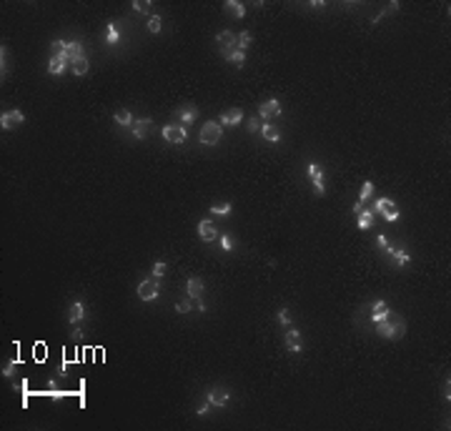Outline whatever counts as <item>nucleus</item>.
Listing matches in <instances>:
<instances>
[{
  "label": "nucleus",
  "instance_id": "nucleus-6",
  "mask_svg": "<svg viewBox=\"0 0 451 431\" xmlns=\"http://www.w3.org/2000/svg\"><path fill=\"white\" fill-rule=\"evenodd\" d=\"M23 121H25V115H23V111H18V108L5 111L3 115H0V126H3V130H13L16 126H20Z\"/></svg>",
  "mask_w": 451,
  "mask_h": 431
},
{
  "label": "nucleus",
  "instance_id": "nucleus-12",
  "mask_svg": "<svg viewBox=\"0 0 451 431\" xmlns=\"http://www.w3.org/2000/svg\"><path fill=\"white\" fill-rule=\"evenodd\" d=\"M208 404L211 406H218V409H221V406H226L228 404V399H231V394L226 391V389H221V386H216V389H211L208 391Z\"/></svg>",
  "mask_w": 451,
  "mask_h": 431
},
{
  "label": "nucleus",
  "instance_id": "nucleus-30",
  "mask_svg": "<svg viewBox=\"0 0 451 431\" xmlns=\"http://www.w3.org/2000/svg\"><path fill=\"white\" fill-rule=\"evenodd\" d=\"M371 196H373V183H371V181H366V183L361 186V191H358V201H361V203H366Z\"/></svg>",
  "mask_w": 451,
  "mask_h": 431
},
{
  "label": "nucleus",
  "instance_id": "nucleus-17",
  "mask_svg": "<svg viewBox=\"0 0 451 431\" xmlns=\"http://www.w3.org/2000/svg\"><path fill=\"white\" fill-rule=\"evenodd\" d=\"M389 316H391V308L386 306V301H376L373 303V311H371V321L376 323V321H384Z\"/></svg>",
  "mask_w": 451,
  "mask_h": 431
},
{
  "label": "nucleus",
  "instance_id": "nucleus-16",
  "mask_svg": "<svg viewBox=\"0 0 451 431\" xmlns=\"http://www.w3.org/2000/svg\"><path fill=\"white\" fill-rule=\"evenodd\" d=\"M386 254H389L391 258H394V263H396V266H406V263L411 261V256L406 254L404 248H394V246H386Z\"/></svg>",
  "mask_w": 451,
  "mask_h": 431
},
{
  "label": "nucleus",
  "instance_id": "nucleus-29",
  "mask_svg": "<svg viewBox=\"0 0 451 431\" xmlns=\"http://www.w3.org/2000/svg\"><path fill=\"white\" fill-rule=\"evenodd\" d=\"M65 46H68V43H63V40H53V43H50L53 58H65Z\"/></svg>",
  "mask_w": 451,
  "mask_h": 431
},
{
  "label": "nucleus",
  "instance_id": "nucleus-19",
  "mask_svg": "<svg viewBox=\"0 0 451 431\" xmlns=\"http://www.w3.org/2000/svg\"><path fill=\"white\" fill-rule=\"evenodd\" d=\"M153 126V121H151V118H140V121H136L133 126H130V130H133V138H145V130H148Z\"/></svg>",
  "mask_w": 451,
  "mask_h": 431
},
{
  "label": "nucleus",
  "instance_id": "nucleus-37",
  "mask_svg": "<svg viewBox=\"0 0 451 431\" xmlns=\"http://www.w3.org/2000/svg\"><path fill=\"white\" fill-rule=\"evenodd\" d=\"M166 273V263L161 261V263H156L153 266V278H158V281H161V276Z\"/></svg>",
  "mask_w": 451,
  "mask_h": 431
},
{
  "label": "nucleus",
  "instance_id": "nucleus-22",
  "mask_svg": "<svg viewBox=\"0 0 451 431\" xmlns=\"http://www.w3.org/2000/svg\"><path fill=\"white\" fill-rule=\"evenodd\" d=\"M113 121L118 123V126H125V128H130L136 121H133V113L130 111H125V108H121V111H115V115H113Z\"/></svg>",
  "mask_w": 451,
  "mask_h": 431
},
{
  "label": "nucleus",
  "instance_id": "nucleus-23",
  "mask_svg": "<svg viewBox=\"0 0 451 431\" xmlns=\"http://www.w3.org/2000/svg\"><path fill=\"white\" fill-rule=\"evenodd\" d=\"M70 70L76 73V76H88V70H91L88 58H78V61H73L70 63Z\"/></svg>",
  "mask_w": 451,
  "mask_h": 431
},
{
  "label": "nucleus",
  "instance_id": "nucleus-41",
  "mask_svg": "<svg viewBox=\"0 0 451 431\" xmlns=\"http://www.w3.org/2000/svg\"><path fill=\"white\" fill-rule=\"evenodd\" d=\"M376 243H379V248H384V251H386V246H389L386 236H379V239H376Z\"/></svg>",
  "mask_w": 451,
  "mask_h": 431
},
{
  "label": "nucleus",
  "instance_id": "nucleus-20",
  "mask_svg": "<svg viewBox=\"0 0 451 431\" xmlns=\"http://www.w3.org/2000/svg\"><path fill=\"white\" fill-rule=\"evenodd\" d=\"M68 65L70 63L65 61V58H50V61H48V73H50V76H61V73H65Z\"/></svg>",
  "mask_w": 451,
  "mask_h": 431
},
{
  "label": "nucleus",
  "instance_id": "nucleus-5",
  "mask_svg": "<svg viewBox=\"0 0 451 431\" xmlns=\"http://www.w3.org/2000/svg\"><path fill=\"white\" fill-rule=\"evenodd\" d=\"M236 43H238V35H233L231 31H221V33L216 35V46H218V50H221L223 55L231 53V50H236L238 48Z\"/></svg>",
  "mask_w": 451,
  "mask_h": 431
},
{
  "label": "nucleus",
  "instance_id": "nucleus-13",
  "mask_svg": "<svg viewBox=\"0 0 451 431\" xmlns=\"http://www.w3.org/2000/svg\"><path fill=\"white\" fill-rule=\"evenodd\" d=\"M241 121H243V111L241 108H231V111H226V113H221V126H228V128H236V126H241Z\"/></svg>",
  "mask_w": 451,
  "mask_h": 431
},
{
  "label": "nucleus",
  "instance_id": "nucleus-2",
  "mask_svg": "<svg viewBox=\"0 0 451 431\" xmlns=\"http://www.w3.org/2000/svg\"><path fill=\"white\" fill-rule=\"evenodd\" d=\"M223 136V126L218 121H206V126L201 128V143L203 145H218Z\"/></svg>",
  "mask_w": 451,
  "mask_h": 431
},
{
  "label": "nucleus",
  "instance_id": "nucleus-39",
  "mask_svg": "<svg viewBox=\"0 0 451 431\" xmlns=\"http://www.w3.org/2000/svg\"><path fill=\"white\" fill-rule=\"evenodd\" d=\"M18 361H20V359H13L8 366H3V376H5V379H10V376H13V368H16V364H18Z\"/></svg>",
  "mask_w": 451,
  "mask_h": 431
},
{
  "label": "nucleus",
  "instance_id": "nucleus-43",
  "mask_svg": "<svg viewBox=\"0 0 451 431\" xmlns=\"http://www.w3.org/2000/svg\"><path fill=\"white\" fill-rule=\"evenodd\" d=\"M361 211H363V203H361V201H358V203H354V213H356V216H358V213H361Z\"/></svg>",
  "mask_w": 451,
  "mask_h": 431
},
{
  "label": "nucleus",
  "instance_id": "nucleus-34",
  "mask_svg": "<svg viewBox=\"0 0 451 431\" xmlns=\"http://www.w3.org/2000/svg\"><path fill=\"white\" fill-rule=\"evenodd\" d=\"M221 248L226 251V254H231V251H233V236H221Z\"/></svg>",
  "mask_w": 451,
  "mask_h": 431
},
{
  "label": "nucleus",
  "instance_id": "nucleus-36",
  "mask_svg": "<svg viewBox=\"0 0 451 431\" xmlns=\"http://www.w3.org/2000/svg\"><path fill=\"white\" fill-rule=\"evenodd\" d=\"M191 308H193L191 301H178V303H176V311H178V314H188Z\"/></svg>",
  "mask_w": 451,
  "mask_h": 431
},
{
  "label": "nucleus",
  "instance_id": "nucleus-15",
  "mask_svg": "<svg viewBox=\"0 0 451 431\" xmlns=\"http://www.w3.org/2000/svg\"><path fill=\"white\" fill-rule=\"evenodd\" d=\"M78 58H85L83 55V43L80 40H70L65 46V61L73 63V61H78Z\"/></svg>",
  "mask_w": 451,
  "mask_h": 431
},
{
  "label": "nucleus",
  "instance_id": "nucleus-31",
  "mask_svg": "<svg viewBox=\"0 0 451 431\" xmlns=\"http://www.w3.org/2000/svg\"><path fill=\"white\" fill-rule=\"evenodd\" d=\"M251 43H253V35H251V33H246V31H243V33H238V43H236V46H238V50H243V53H246V50H249V46H251Z\"/></svg>",
  "mask_w": 451,
  "mask_h": 431
},
{
  "label": "nucleus",
  "instance_id": "nucleus-11",
  "mask_svg": "<svg viewBox=\"0 0 451 431\" xmlns=\"http://www.w3.org/2000/svg\"><path fill=\"white\" fill-rule=\"evenodd\" d=\"M283 346H286V351H291V353H298V351L303 349L298 329H288V331H286V338H283Z\"/></svg>",
  "mask_w": 451,
  "mask_h": 431
},
{
  "label": "nucleus",
  "instance_id": "nucleus-8",
  "mask_svg": "<svg viewBox=\"0 0 451 431\" xmlns=\"http://www.w3.org/2000/svg\"><path fill=\"white\" fill-rule=\"evenodd\" d=\"M306 171H309V178H311V183H313V188H316V196H324V193H326V183H324V171H321V166L311 163Z\"/></svg>",
  "mask_w": 451,
  "mask_h": 431
},
{
  "label": "nucleus",
  "instance_id": "nucleus-40",
  "mask_svg": "<svg viewBox=\"0 0 451 431\" xmlns=\"http://www.w3.org/2000/svg\"><path fill=\"white\" fill-rule=\"evenodd\" d=\"M249 130L251 133H258L261 130V118H251V121H249Z\"/></svg>",
  "mask_w": 451,
  "mask_h": 431
},
{
  "label": "nucleus",
  "instance_id": "nucleus-28",
  "mask_svg": "<svg viewBox=\"0 0 451 431\" xmlns=\"http://www.w3.org/2000/svg\"><path fill=\"white\" fill-rule=\"evenodd\" d=\"M118 40H121L118 28H115V23H108V28H106V43H108V46H115Z\"/></svg>",
  "mask_w": 451,
  "mask_h": 431
},
{
  "label": "nucleus",
  "instance_id": "nucleus-25",
  "mask_svg": "<svg viewBox=\"0 0 451 431\" xmlns=\"http://www.w3.org/2000/svg\"><path fill=\"white\" fill-rule=\"evenodd\" d=\"M373 226V213L369 211V208H363V211L358 213V228L361 231H369Z\"/></svg>",
  "mask_w": 451,
  "mask_h": 431
},
{
  "label": "nucleus",
  "instance_id": "nucleus-3",
  "mask_svg": "<svg viewBox=\"0 0 451 431\" xmlns=\"http://www.w3.org/2000/svg\"><path fill=\"white\" fill-rule=\"evenodd\" d=\"M376 211H379L386 221H389V223H396V221H399V208H396V203L394 201H391V198H379V201H376Z\"/></svg>",
  "mask_w": 451,
  "mask_h": 431
},
{
  "label": "nucleus",
  "instance_id": "nucleus-42",
  "mask_svg": "<svg viewBox=\"0 0 451 431\" xmlns=\"http://www.w3.org/2000/svg\"><path fill=\"white\" fill-rule=\"evenodd\" d=\"M208 411H211V404H206V406H201V409H198V416H206Z\"/></svg>",
  "mask_w": 451,
  "mask_h": 431
},
{
  "label": "nucleus",
  "instance_id": "nucleus-21",
  "mask_svg": "<svg viewBox=\"0 0 451 431\" xmlns=\"http://www.w3.org/2000/svg\"><path fill=\"white\" fill-rule=\"evenodd\" d=\"M83 319H85V306L76 301V303L70 306V311H68V321L70 323H80Z\"/></svg>",
  "mask_w": 451,
  "mask_h": 431
},
{
  "label": "nucleus",
  "instance_id": "nucleus-7",
  "mask_svg": "<svg viewBox=\"0 0 451 431\" xmlns=\"http://www.w3.org/2000/svg\"><path fill=\"white\" fill-rule=\"evenodd\" d=\"M276 115H281V103L276 98H271V100H266V103L258 106V118H264L266 123L271 121V118H276Z\"/></svg>",
  "mask_w": 451,
  "mask_h": 431
},
{
  "label": "nucleus",
  "instance_id": "nucleus-18",
  "mask_svg": "<svg viewBox=\"0 0 451 431\" xmlns=\"http://www.w3.org/2000/svg\"><path fill=\"white\" fill-rule=\"evenodd\" d=\"M261 136H264L268 143H279L281 141V130L271 126V123H261Z\"/></svg>",
  "mask_w": 451,
  "mask_h": 431
},
{
  "label": "nucleus",
  "instance_id": "nucleus-27",
  "mask_svg": "<svg viewBox=\"0 0 451 431\" xmlns=\"http://www.w3.org/2000/svg\"><path fill=\"white\" fill-rule=\"evenodd\" d=\"M176 115L181 118L183 123H193V121H196V115H198V111H196L193 106H188V108H178Z\"/></svg>",
  "mask_w": 451,
  "mask_h": 431
},
{
  "label": "nucleus",
  "instance_id": "nucleus-4",
  "mask_svg": "<svg viewBox=\"0 0 451 431\" xmlns=\"http://www.w3.org/2000/svg\"><path fill=\"white\" fill-rule=\"evenodd\" d=\"M138 299L140 301H156L158 299V278H145L143 284L138 286Z\"/></svg>",
  "mask_w": 451,
  "mask_h": 431
},
{
  "label": "nucleus",
  "instance_id": "nucleus-35",
  "mask_svg": "<svg viewBox=\"0 0 451 431\" xmlns=\"http://www.w3.org/2000/svg\"><path fill=\"white\" fill-rule=\"evenodd\" d=\"M279 323H281V326H288V323H291V311H288V308H281V311H279Z\"/></svg>",
  "mask_w": 451,
  "mask_h": 431
},
{
  "label": "nucleus",
  "instance_id": "nucleus-24",
  "mask_svg": "<svg viewBox=\"0 0 451 431\" xmlns=\"http://www.w3.org/2000/svg\"><path fill=\"white\" fill-rule=\"evenodd\" d=\"M223 58H226V63H231V65H238V68L246 65V53L238 50V48H236V50H231V53H226Z\"/></svg>",
  "mask_w": 451,
  "mask_h": 431
},
{
  "label": "nucleus",
  "instance_id": "nucleus-38",
  "mask_svg": "<svg viewBox=\"0 0 451 431\" xmlns=\"http://www.w3.org/2000/svg\"><path fill=\"white\" fill-rule=\"evenodd\" d=\"M133 8H136V10H140V13H148V10H151V3H148V0H136V3H133Z\"/></svg>",
  "mask_w": 451,
  "mask_h": 431
},
{
  "label": "nucleus",
  "instance_id": "nucleus-26",
  "mask_svg": "<svg viewBox=\"0 0 451 431\" xmlns=\"http://www.w3.org/2000/svg\"><path fill=\"white\" fill-rule=\"evenodd\" d=\"M223 8L233 13V18H243L246 16V8H243V3H238V0H226Z\"/></svg>",
  "mask_w": 451,
  "mask_h": 431
},
{
  "label": "nucleus",
  "instance_id": "nucleus-1",
  "mask_svg": "<svg viewBox=\"0 0 451 431\" xmlns=\"http://www.w3.org/2000/svg\"><path fill=\"white\" fill-rule=\"evenodd\" d=\"M373 326H376V334L384 336V338H391V341H396V338H401V336L406 334V323H404L401 319H394V321H391V316H389V319H384V321H376Z\"/></svg>",
  "mask_w": 451,
  "mask_h": 431
},
{
  "label": "nucleus",
  "instance_id": "nucleus-10",
  "mask_svg": "<svg viewBox=\"0 0 451 431\" xmlns=\"http://www.w3.org/2000/svg\"><path fill=\"white\" fill-rule=\"evenodd\" d=\"M198 239L206 241V243H211V241L218 239V228H216L213 221H206V218L201 221V223H198Z\"/></svg>",
  "mask_w": 451,
  "mask_h": 431
},
{
  "label": "nucleus",
  "instance_id": "nucleus-9",
  "mask_svg": "<svg viewBox=\"0 0 451 431\" xmlns=\"http://www.w3.org/2000/svg\"><path fill=\"white\" fill-rule=\"evenodd\" d=\"M161 133H163V138L168 143H176V145L178 143H186V138H188V130L183 126H166Z\"/></svg>",
  "mask_w": 451,
  "mask_h": 431
},
{
  "label": "nucleus",
  "instance_id": "nucleus-14",
  "mask_svg": "<svg viewBox=\"0 0 451 431\" xmlns=\"http://www.w3.org/2000/svg\"><path fill=\"white\" fill-rule=\"evenodd\" d=\"M203 288H206V286H203V281L193 276V278H188V284H186V296L191 301H196V299H201V296H203Z\"/></svg>",
  "mask_w": 451,
  "mask_h": 431
},
{
  "label": "nucleus",
  "instance_id": "nucleus-33",
  "mask_svg": "<svg viewBox=\"0 0 451 431\" xmlns=\"http://www.w3.org/2000/svg\"><path fill=\"white\" fill-rule=\"evenodd\" d=\"M211 213H213V216H228V213H231V203H223V206H211Z\"/></svg>",
  "mask_w": 451,
  "mask_h": 431
},
{
  "label": "nucleus",
  "instance_id": "nucleus-32",
  "mask_svg": "<svg viewBox=\"0 0 451 431\" xmlns=\"http://www.w3.org/2000/svg\"><path fill=\"white\" fill-rule=\"evenodd\" d=\"M148 31L151 33H161V16H151L148 18Z\"/></svg>",
  "mask_w": 451,
  "mask_h": 431
}]
</instances>
